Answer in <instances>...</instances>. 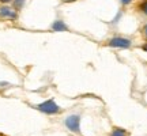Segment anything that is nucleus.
I'll use <instances>...</instances> for the list:
<instances>
[{"label":"nucleus","mask_w":147,"mask_h":136,"mask_svg":"<svg viewBox=\"0 0 147 136\" xmlns=\"http://www.w3.org/2000/svg\"><path fill=\"white\" fill-rule=\"evenodd\" d=\"M38 109L41 110V112H44V113H47V114H56V113L60 112V108H59L57 105H56V102L52 100L45 101L44 104L38 105Z\"/></svg>","instance_id":"f257e3e1"},{"label":"nucleus","mask_w":147,"mask_h":136,"mask_svg":"<svg viewBox=\"0 0 147 136\" xmlns=\"http://www.w3.org/2000/svg\"><path fill=\"white\" fill-rule=\"evenodd\" d=\"M65 125H67V128H68L69 131L79 133V131H80V117L78 114L68 116L65 118Z\"/></svg>","instance_id":"f03ea898"},{"label":"nucleus","mask_w":147,"mask_h":136,"mask_svg":"<svg viewBox=\"0 0 147 136\" xmlns=\"http://www.w3.org/2000/svg\"><path fill=\"white\" fill-rule=\"evenodd\" d=\"M109 46L112 48H129L131 46V41L123 38V37H113L109 41Z\"/></svg>","instance_id":"7ed1b4c3"},{"label":"nucleus","mask_w":147,"mask_h":136,"mask_svg":"<svg viewBox=\"0 0 147 136\" xmlns=\"http://www.w3.org/2000/svg\"><path fill=\"white\" fill-rule=\"evenodd\" d=\"M0 16H3V18H11V19H15L16 14H15V11H12L11 8H8V7H0Z\"/></svg>","instance_id":"20e7f679"},{"label":"nucleus","mask_w":147,"mask_h":136,"mask_svg":"<svg viewBox=\"0 0 147 136\" xmlns=\"http://www.w3.org/2000/svg\"><path fill=\"white\" fill-rule=\"evenodd\" d=\"M53 30H56V32H65V30H68V27L65 26V23L61 21H56L53 23Z\"/></svg>","instance_id":"39448f33"},{"label":"nucleus","mask_w":147,"mask_h":136,"mask_svg":"<svg viewBox=\"0 0 147 136\" xmlns=\"http://www.w3.org/2000/svg\"><path fill=\"white\" fill-rule=\"evenodd\" d=\"M112 136H128V132L125 129H123V128H116L112 132Z\"/></svg>","instance_id":"423d86ee"},{"label":"nucleus","mask_w":147,"mask_h":136,"mask_svg":"<svg viewBox=\"0 0 147 136\" xmlns=\"http://www.w3.org/2000/svg\"><path fill=\"white\" fill-rule=\"evenodd\" d=\"M140 10L143 11V14L147 15V0H143L142 4H140Z\"/></svg>","instance_id":"0eeeda50"},{"label":"nucleus","mask_w":147,"mask_h":136,"mask_svg":"<svg viewBox=\"0 0 147 136\" xmlns=\"http://www.w3.org/2000/svg\"><path fill=\"white\" fill-rule=\"evenodd\" d=\"M23 1H25V0H15V7H21Z\"/></svg>","instance_id":"6e6552de"},{"label":"nucleus","mask_w":147,"mask_h":136,"mask_svg":"<svg viewBox=\"0 0 147 136\" xmlns=\"http://www.w3.org/2000/svg\"><path fill=\"white\" fill-rule=\"evenodd\" d=\"M121 3H123V4H129V3H131L132 0H120Z\"/></svg>","instance_id":"1a4fd4ad"},{"label":"nucleus","mask_w":147,"mask_h":136,"mask_svg":"<svg viewBox=\"0 0 147 136\" xmlns=\"http://www.w3.org/2000/svg\"><path fill=\"white\" fill-rule=\"evenodd\" d=\"M144 34H146V37H147V25H146V27H144Z\"/></svg>","instance_id":"9d476101"},{"label":"nucleus","mask_w":147,"mask_h":136,"mask_svg":"<svg viewBox=\"0 0 147 136\" xmlns=\"http://www.w3.org/2000/svg\"><path fill=\"white\" fill-rule=\"evenodd\" d=\"M143 49H144V50L147 52V44H146V45H143Z\"/></svg>","instance_id":"9b49d317"},{"label":"nucleus","mask_w":147,"mask_h":136,"mask_svg":"<svg viewBox=\"0 0 147 136\" xmlns=\"http://www.w3.org/2000/svg\"><path fill=\"white\" fill-rule=\"evenodd\" d=\"M1 1H3V3H7V1H10V0H1Z\"/></svg>","instance_id":"f8f14e48"}]
</instances>
